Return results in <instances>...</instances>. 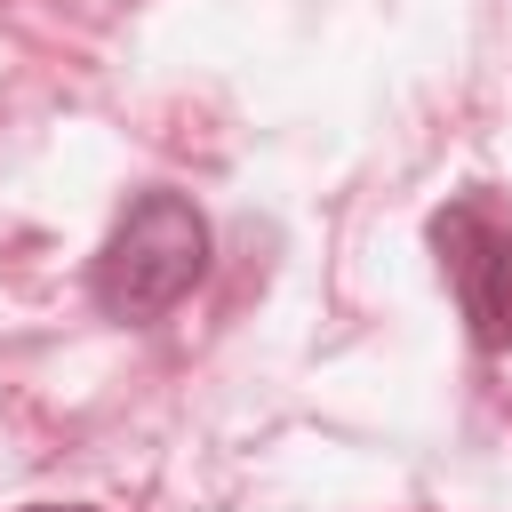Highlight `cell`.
<instances>
[{
    "label": "cell",
    "instance_id": "6da1fadb",
    "mask_svg": "<svg viewBox=\"0 0 512 512\" xmlns=\"http://www.w3.org/2000/svg\"><path fill=\"white\" fill-rule=\"evenodd\" d=\"M200 272H208V216L184 192L152 184L104 232L96 272H88V296H96L104 320H160L168 304H184L200 288Z\"/></svg>",
    "mask_w": 512,
    "mask_h": 512
},
{
    "label": "cell",
    "instance_id": "7a4b0ae2",
    "mask_svg": "<svg viewBox=\"0 0 512 512\" xmlns=\"http://www.w3.org/2000/svg\"><path fill=\"white\" fill-rule=\"evenodd\" d=\"M432 248H440V272L456 288L472 344L504 352L512 344V224L480 200H456L448 216H432Z\"/></svg>",
    "mask_w": 512,
    "mask_h": 512
},
{
    "label": "cell",
    "instance_id": "3957f363",
    "mask_svg": "<svg viewBox=\"0 0 512 512\" xmlns=\"http://www.w3.org/2000/svg\"><path fill=\"white\" fill-rule=\"evenodd\" d=\"M24 512H96V504H24Z\"/></svg>",
    "mask_w": 512,
    "mask_h": 512
}]
</instances>
